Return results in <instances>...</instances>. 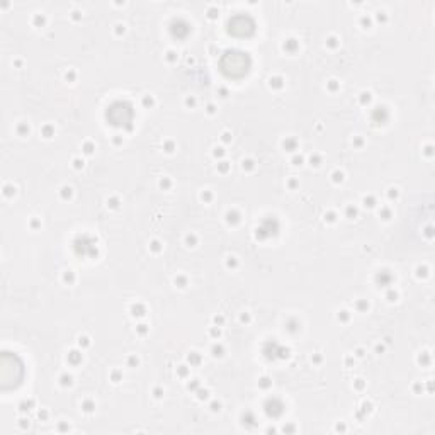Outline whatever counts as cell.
Returning a JSON list of instances; mask_svg holds the SVG:
<instances>
[{"instance_id":"6da1fadb","label":"cell","mask_w":435,"mask_h":435,"mask_svg":"<svg viewBox=\"0 0 435 435\" xmlns=\"http://www.w3.org/2000/svg\"><path fill=\"white\" fill-rule=\"evenodd\" d=\"M252 60L247 53L238 50H230L221 57L220 69L228 78H242L250 72Z\"/></svg>"},{"instance_id":"7a4b0ae2","label":"cell","mask_w":435,"mask_h":435,"mask_svg":"<svg viewBox=\"0 0 435 435\" xmlns=\"http://www.w3.org/2000/svg\"><path fill=\"white\" fill-rule=\"evenodd\" d=\"M228 31L233 34V36H252L255 31V22L250 15L247 14H236L233 15L228 22Z\"/></svg>"}]
</instances>
